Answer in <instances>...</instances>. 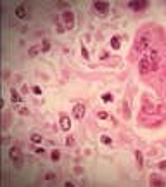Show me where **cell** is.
Returning <instances> with one entry per match:
<instances>
[{"label": "cell", "mask_w": 166, "mask_h": 187, "mask_svg": "<svg viewBox=\"0 0 166 187\" xmlns=\"http://www.w3.org/2000/svg\"><path fill=\"white\" fill-rule=\"evenodd\" d=\"M149 57H151V59H149L151 62H156V61H157V57H159L157 50H154V49H152V50H149Z\"/></svg>", "instance_id": "cell-13"}, {"label": "cell", "mask_w": 166, "mask_h": 187, "mask_svg": "<svg viewBox=\"0 0 166 187\" xmlns=\"http://www.w3.org/2000/svg\"><path fill=\"white\" fill-rule=\"evenodd\" d=\"M61 128L64 130V132H69V128H71V120H69L68 116H62V118H61Z\"/></svg>", "instance_id": "cell-9"}, {"label": "cell", "mask_w": 166, "mask_h": 187, "mask_svg": "<svg viewBox=\"0 0 166 187\" xmlns=\"http://www.w3.org/2000/svg\"><path fill=\"white\" fill-rule=\"evenodd\" d=\"M111 47H113L114 50H118V49L121 47V44H119V38H118V36H113V38H111Z\"/></svg>", "instance_id": "cell-12"}, {"label": "cell", "mask_w": 166, "mask_h": 187, "mask_svg": "<svg viewBox=\"0 0 166 187\" xmlns=\"http://www.w3.org/2000/svg\"><path fill=\"white\" fill-rule=\"evenodd\" d=\"M38 50H40V47H36V45H33V47L30 49V52H28V54H30V57H35V56L38 54Z\"/></svg>", "instance_id": "cell-18"}, {"label": "cell", "mask_w": 166, "mask_h": 187, "mask_svg": "<svg viewBox=\"0 0 166 187\" xmlns=\"http://www.w3.org/2000/svg\"><path fill=\"white\" fill-rule=\"evenodd\" d=\"M97 116H99L100 120H107V113H99Z\"/></svg>", "instance_id": "cell-27"}, {"label": "cell", "mask_w": 166, "mask_h": 187, "mask_svg": "<svg viewBox=\"0 0 166 187\" xmlns=\"http://www.w3.org/2000/svg\"><path fill=\"white\" fill-rule=\"evenodd\" d=\"M11 99H12V102L19 104V102H21V95H19V92L12 89V90H11Z\"/></svg>", "instance_id": "cell-11"}, {"label": "cell", "mask_w": 166, "mask_h": 187, "mask_svg": "<svg viewBox=\"0 0 166 187\" xmlns=\"http://www.w3.org/2000/svg\"><path fill=\"white\" fill-rule=\"evenodd\" d=\"M94 9H95L99 14L106 16V14L109 12V4H107V2H94Z\"/></svg>", "instance_id": "cell-4"}, {"label": "cell", "mask_w": 166, "mask_h": 187, "mask_svg": "<svg viewBox=\"0 0 166 187\" xmlns=\"http://www.w3.org/2000/svg\"><path fill=\"white\" fill-rule=\"evenodd\" d=\"M9 158H11V161L14 163L16 168H23L24 158H23V153H21V149L17 147V145H12V147L9 149Z\"/></svg>", "instance_id": "cell-1"}, {"label": "cell", "mask_w": 166, "mask_h": 187, "mask_svg": "<svg viewBox=\"0 0 166 187\" xmlns=\"http://www.w3.org/2000/svg\"><path fill=\"white\" fill-rule=\"evenodd\" d=\"M135 158H137L138 166H142V165H144V156H142V153H140V151H137V153H135Z\"/></svg>", "instance_id": "cell-17"}, {"label": "cell", "mask_w": 166, "mask_h": 187, "mask_svg": "<svg viewBox=\"0 0 166 187\" xmlns=\"http://www.w3.org/2000/svg\"><path fill=\"white\" fill-rule=\"evenodd\" d=\"M81 56H83V59H88V52L85 47H81Z\"/></svg>", "instance_id": "cell-25"}, {"label": "cell", "mask_w": 166, "mask_h": 187, "mask_svg": "<svg viewBox=\"0 0 166 187\" xmlns=\"http://www.w3.org/2000/svg\"><path fill=\"white\" fill-rule=\"evenodd\" d=\"M151 185H157V187H161V185H164V180H163L159 175H152V177H151Z\"/></svg>", "instance_id": "cell-10"}, {"label": "cell", "mask_w": 166, "mask_h": 187, "mask_svg": "<svg viewBox=\"0 0 166 187\" xmlns=\"http://www.w3.org/2000/svg\"><path fill=\"white\" fill-rule=\"evenodd\" d=\"M149 44H151V38H149V35H142V36L138 38L137 50H138V52H144V50H147V49H149Z\"/></svg>", "instance_id": "cell-3"}, {"label": "cell", "mask_w": 166, "mask_h": 187, "mask_svg": "<svg viewBox=\"0 0 166 187\" xmlns=\"http://www.w3.org/2000/svg\"><path fill=\"white\" fill-rule=\"evenodd\" d=\"M128 7L133 9V11H145V9L149 7V4L147 2H130Z\"/></svg>", "instance_id": "cell-7"}, {"label": "cell", "mask_w": 166, "mask_h": 187, "mask_svg": "<svg viewBox=\"0 0 166 187\" xmlns=\"http://www.w3.org/2000/svg\"><path fill=\"white\" fill-rule=\"evenodd\" d=\"M36 154H45V149H42V147H33Z\"/></svg>", "instance_id": "cell-26"}, {"label": "cell", "mask_w": 166, "mask_h": 187, "mask_svg": "<svg viewBox=\"0 0 166 187\" xmlns=\"http://www.w3.org/2000/svg\"><path fill=\"white\" fill-rule=\"evenodd\" d=\"M73 116L76 120H81L83 116H85V106H83V104H76V106L73 108Z\"/></svg>", "instance_id": "cell-6"}, {"label": "cell", "mask_w": 166, "mask_h": 187, "mask_svg": "<svg viewBox=\"0 0 166 187\" xmlns=\"http://www.w3.org/2000/svg\"><path fill=\"white\" fill-rule=\"evenodd\" d=\"M16 109H17V113H21V114H28V109H26L24 106H21V104H19Z\"/></svg>", "instance_id": "cell-21"}, {"label": "cell", "mask_w": 166, "mask_h": 187, "mask_svg": "<svg viewBox=\"0 0 166 187\" xmlns=\"http://www.w3.org/2000/svg\"><path fill=\"white\" fill-rule=\"evenodd\" d=\"M64 185H66V187H74V184H73V182H66Z\"/></svg>", "instance_id": "cell-30"}, {"label": "cell", "mask_w": 166, "mask_h": 187, "mask_svg": "<svg viewBox=\"0 0 166 187\" xmlns=\"http://www.w3.org/2000/svg\"><path fill=\"white\" fill-rule=\"evenodd\" d=\"M62 21H64V24H66V28H74V14L71 12V11H64L62 12Z\"/></svg>", "instance_id": "cell-2"}, {"label": "cell", "mask_w": 166, "mask_h": 187, "mask_svg": "<svg viewBox=\"0 0 166 187\" xmlns=\"http://www.w3.org/2000/svg\"><path fill=\"white\" fill-rule=\"evenodd\" d=\"M33 94H35V95H42V89H40L38 85H36V87H33Z\"/></svg>", "instance_id": "cell-24"}, {"label": "cell", "mask_w": 166, "mask_h": 187, "mask_svg": "<svg viewBox=\"0 0 166 187\" xmlns=\"http://www.w3.org/2000/svg\"><path fill=\"white\" fill-rule=\"evenodd\" d=\"M113 99H114V97H113L111 94H104V95H102V100H104V102H113Z\"/></svg>", "instance_id": "cell-20"}, {"label": "cell", "mask_w": 166, "mask_h": 187, "mask_svg": "<svg viewBox=\"0 0 166 187\" xmlns=\"http://www.w3.org/2000/svg\"><path fill=\"white\" fill-rule=\"evenodd\" d=\"M9 125V113H4V128H7Z\"/></svg>", "instance_id": "cell-23"}, {"label": "cell", "mask_w": 166, "mask_h": 187, "mask_svg": "<svg viewBox=\"0 0 166 187\" xmlns=\"http://www.w3.org/2000/svg\"><path fill=\"white\" fill-rule=\"evenodd\" d=\"M100 142H102V144H106V145H111V144H113V139L107 137V135H102V137H100Z\"/></svg>", "instance_id": "cell-16"}, {"label": "cell", "mask_w": 166, "mask_h": 187, "mask_svg": "<svg viewBox=\"0 0 166 187\" xmlns=\"http://www.w3.org/2000/svg\"><path fill=\"white\" fill-rule=\"evenodd\" d=\"M57 178V175L54 173V172H49L47 175H45V180H55Z\"/></svg>", "instance_id": "cell-22"}, {"label": "cell", "mask_w": 166, "mask_h": 187, "mask_svg": "<svg viewBox=\"0 0 166 187\" xmlns=\"http://www.w3.org/2000/svg\"><path fill=\"white\" fill-rule=\"evenodd\" d=\"M50 50V42L45 38L43 42H42V52H49Z\"/></svg>", "instance_id": "cell-14"}, {"label": "cell", "mask_w": 166, "mask_h": 187, "mask_svg": "<svg viewBox=\"0 0 166 187\" xmlns=\"http://www.w3.org/2000/svg\"><path fill=\"white\" fill-rule=\"evenodd\" d=\"M159 168L161 170H166V161H159Z\"/></svg>", "instance_id": "cell-28"}, {"label": "cell", "mask_w": 166, "mask_h": 187, "mask_svg": "<svg viewBox=\"0 0 166 187\" xmlns=\"http://www.w3.org/2000/svg\"><path fill=\"white\" fill-rule=\"evenodd\" d=\"M14 12H16V16H17L19 19H24V17H28V11H26V7H24V5H17Z\"/></svg>", "instance_id": "cell-8"}, {"label": "cell", "mask_w": 166, "mask_h": 187, "mask_svg": "<svg viewBox=\"0 0 166 187\" xmlns=\"http://www.w3.org/2000/svg\"><path fill=\"white\" fill-rule=\"evenodd\" d=\"M66 144H68V145H73V139H71V137H68V139H66Z\"/></svg>", "instance_id": "cell-29"}, {"label": "cell", "mask_w": 166, "mask_h": 187, "mask_svg": "<svg viewBox=\"0 0 166 187\" xmlns=\"http://www.w3.org/2000/svg\"><path fill=\"white\" fill-rule=\"evenodd\" d=\"M138 66H140V73H142V75H147V73L152 69L151 61H149V59H145V57H144V59H140V64H138Z\"/></svg>", "instance_id": "cell-5"}, {"label": "cell", "mask_w": 166, "mask_h": 187, "mask_svg": "<svg viewBox=\"0 0 166 187\" xmlns=\"http://www.w3.org/2000/svg\"><path fill=\"white\" fill-rule=\"evenodd\" d=\"M30 139H31L33 144H42V135H40V133H33Z\"/></svg>", "instance_id": "cell-15"}, {"label": "cell", "mask_w": 166, "mask_h": 187, "mask_svg": "<svg viewBox=\"0 0 166 187\" xmlns=\"http://www.w3.org/2000/svg\"><path fill=\"white\" fill-rule=\"evenodd\" d=\"M50 158H52V161H59V159H61V153H59V151H52Z\"/></svg>", "instance_id": "cell-19"}]
</instances>
